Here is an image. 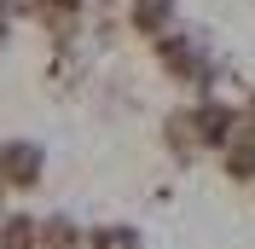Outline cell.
<instances>
[{"label":"cell","instance_id":"cell-1","mask_svg":"<svg viewBox=\"0 0 255 249\" xmlns=\"http://www.w3.org/2000/svg\"><path fill=\"white\" fill-rule=\"evenodd\" d=\"M41 168H47L41 145H29V139L0 145V186H35V180H41Z\"/></svg>","mask_w":255,"mask_h":249},{"label":"cell","instance_id":"cell-2","mask_svg":"<svg viewBox=\"0 0 255 249\" xmlns=\"http://www.w3.org/2000/svg\"><path fill=\"white\" fill-rule=\"evenodd\" d=\"M197 139L203 145H232V110L226 105H203L197 110Z\"/></svg>","mask_w":255,"mask_h":249},{"label":"cell","instance_id":"cell-3","mask_svg":"<svg viewBox=\"0 0 255 249\" xmlns=\"http://www.w3.org/2000/svg\"><path fill=\"white\" fill-rule=\"evenodd\" d=\"M0 249H41V226L29 215H6L0 220Z\"/></svg>","mask_w":255,"mask_h":249},{"label":"cell","instance_id":"cell-4","mask_svg":"<svg viewBox=\"0 0 255 249\" xmlns=\"http://www.w3.org/2000/svg\"><path fill=\"white\" fill-rule=\"evenodd\" d=\"M226 174H232V180H255V133H244V139L226 145Z\"/></svg>","mask_w":255,"mask_h":249},{"label":"cell","instance_id":"cell-5","mask_svg":"<svg viewBox=\"0 0 255 249\" xmlns=\"http://www.w3.org/2000/svg\"><path fill=\"white\" fill-rule=\"evenodd\" d=\"M93 249H145V238L116 220V226H99V232H93Z\"/></svg>","mask_w":255,"mask_h":249},{"label":"cell","instance_id":"cell-6","mask_svg":"<svg viewBox=\"0 0 255 249\" xmlns=\"http://www.w3.org/2000/svg\"><path fill=\"white\" fill-rule=\"evenodd\" d=\"M41 238H47V249H81V232H76V220H64V215H52L47 226H41Z\"/></svg>","mask_w":255,"mask_h":249},{"label":"cell","instance_id":"cell-7","mask_svg":"<svg viewBox=\"0 0 255 249\" xmlns=\"http://www.w3.org/2000/svg\"><path fill=\"white\" fill-rule=\"evenodd\" d=\"M162 17H168V0H139V6H133V23H139V29H157Z\"/></svg>","mask_w":255,"mask_h":249}]
</instances>
